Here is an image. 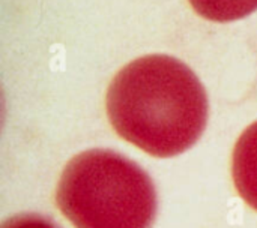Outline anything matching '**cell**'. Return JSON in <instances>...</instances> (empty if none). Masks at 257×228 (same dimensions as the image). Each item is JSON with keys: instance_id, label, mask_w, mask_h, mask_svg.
Returning <instances> with one entry per match:
<instances>
[{"instance_id": "obj_1", "label": "cell", "mask_w": 257, "mask_h": 228, "mask_svg": "<svg viewBox=\"0 0 257 228\" xmlns=\"http://www.w3.org/2000/svg\"><path fill=\"white\" fill-rule=\"evenodd\" d=\"M105 108L120 138L155 158H172L202 137L209 102L190 66L172 56L152 54L116 74Z\"/></svg>"}, {"instance_id": "obj_2", "label": "cell", "mask_w": 257, "mask_h": 228, "mask_svg": "<svg viewBox=\"0 0 257 228\" xmlns=\"http://www.w3.org/2000/svg\"><path fill=\"white\" fill-rule=\"evenodd\" d=\"M56 204L75 228H152L158 195L151 176L133 159L90 149L63 168Z\"/></svg>"}, {"instance_id": "obj_3", "label": "cell", "mask_w": 257, "mask_h": 228, "mask_svg": "<svg viewBox=\"0 0 257 228\" xmlns=\"http://www.w3.org/2000/svg\"><path fill=\"white\" fill-rule=\"evenodd\" d=\"M232 177L239 197L257 210V122L241 134L235 144Z\"/></svg>"}, {"instance_id": "obj_4", "label": "cell", "mask_w": 257, "mask_h": 228, "mask_svg": "<svg viewBox=\"0 0 257 228\" xmlns=\"http://www.w3.org/2000/svg\"><path fill=\"white\" fill-rule=\"evenodd\" d=\"M203 18L217 23L241 20L257 9V0H188Z\"/></svg>"}, {"instance_id": "obj_5", "label": "cell", "mask_w": 257, "mask_h": 228, "mask_svg": "<svg viewBox=\"0 0 257 228\" xmlns=\"http://www.w3.org/2000/svg\"><path fill=\"white\" fill-rule=\"evenodd\" d=\"M2 228H62L54 219L41 213H21L6 219Z\"/></svg>"}]
</instances>
